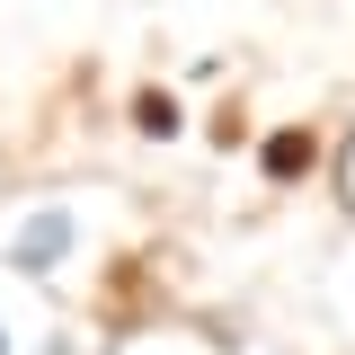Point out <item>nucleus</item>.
<instances>
[{"mask_svg": "<svg viewBox=\"0 0 355 355\" xmlns=\"http://www.w3.org/2000/svg\"><path fill=\"white\" fill-rule=\"evenodd\" d=\"M62 249H71V214L62 205H44V214L18 222V240H9V258L27 266V275H44V266H62Z\"/></svg>", "mask_w": 355, "mask_h": 355, "instance_id": "f257e3e1", "label": "nucleus"}, {"mask_svg": "<svg viewBox=\"0 0 355 355\" xmlns=\"http://www.w3.org/2000/svg\"><path fill=\"white\" fill-rule=\"evenodd\" d=\"M266 169H275V178H293V169H302V142H293V133H284V142H266Z\"/></svg>", "mask_w": 355, "mask_h": 355, "instance_id": "f03ea898", "label": "nucleus"}]
</instances>
